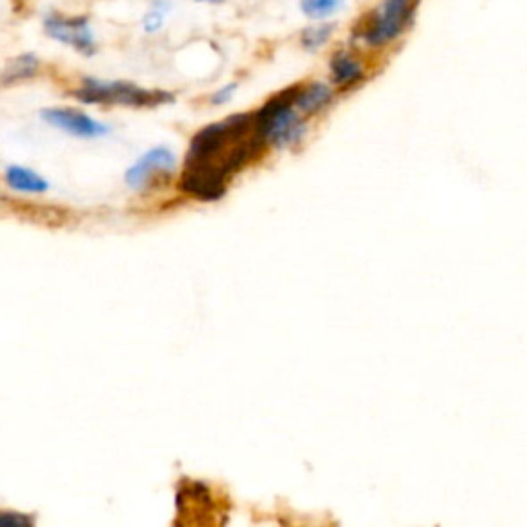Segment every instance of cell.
Wrapping results in <instances>:
<instances>
[{"label": "cell", "instance_id": "cell-1", "mask_svg": "<svg viewBox=\"0 0 527 527\" xmlns=\"http://www.w3.org/2000/svg\"><path fill=\"white\" fill-rule=\"evenodd\" d=\"M264 149L253 111L206 124L185 151L179 190L200 202H217L226 194L231 179L256 161Z\"/></svg>", "mask_w": 527, "mask_h": 527}, {"label": "cell", "instance_id": "cell-2", "mask_svg": "<svg viewBox=\"0 0 527 527\" xmlns=\"http://www.w3.org/2000/svg\"><path fill=\"white\" fill-rule=\"evenodd\" d=\"M72 97L83 105H119L132 110H155L176 103V93L167 89H149L132 81H105L97 77H83L72 89Z\"/></svg>", "mask_w": 527, "mask_h": 527}, {"label": "cell", "instance_id": "cell-3", "mask_svg": "<svg viewBox=\"0 0 527 527\" xmlns=\"http://www.w3.org/2000/svg\"><path fill=\"white\" fill-rule=\"evenodd\" d=\"M297 85L289 86L270 97L262 108L253 111L256 116V130L266 149H292L307 135L305 118L295 110Z\"/></svg>", "mask_w": 527, "mask_h": 527}, {"label": "cell", "instance_id": "cell-4", "mask_svg": "<svg viewBox=\"0 0 527 527\" xmlns=\"http://www.w3.org/2000/svg\"><path fill=\"white\" fill-rule=\"evenodd\" d=\"M177 173V155L169 146L159 144L143 152L124 173V182L135 192H151L155 185L169 184Z\"/></svg>", "mask_w": 527, "mask_h": 527}, {"label": "cell", "instance_id": "cell-5", "mask_svg": "<svg viewBox=\"0 0 527 527\" xmlns=\"http://www.w3.org/2000/svg\"><path fill=\"white\" fill-rule=\"evenodd\" d=\"M44 33L54 42L69 45L85 58H93L99 52V42L86 15H64L48 11L42 19Z\"/></svg>", "mask_w": 527, "mask_h": 527}, {"label": "cell", "instance_id": "cell-6", "mask_svg": "<svg viewBox=\"0 0 527 527\" xmlns=\"http://www.w3.org/2000/svg\"><path fill=\"white\" fill-rule=\"evenodd\" d=\"M39 118L44 119L50 128L64 132V135L83 138V140H95L111 135V126H108L102 119L93 118L91 113L77 108H66V105H56V108H45L39 111Z\"/></svg>", "mask_w": 527, "mask_h": 527}, {"label": "cell", "instance_id": "cell-7", "mask_svg": "<svg viewBox=\"0 0 527 527\" xmlns=\"http://www.w3.org/2000/svg\"><path fill=\"white\" fill-rule=\"evenodd\" d=\"M406 15H408V0H385L382 15H377L375 28L366 36V44L377 45L398 36L404 28Z\"/></svg>", "mask_w": 527, "mask_h": 527}, {"label": "cell", "instance_id": "cell-8", "mask_svg": "<svg viewBox=\"0 0 527 527\" xmlns=\"http://www.w3.org/2000/svg\"><path fill=\"white\" fill-rule=\"evenodd\" d=\"M42 70V60L33 52H23V54L12 56L4 69L0 70V85L3 86H15L21 83H28L36 78Z\"/></svg>", "mask_w": 527, "mask_h": 527}, {"label": "cell", "instance_id": "cell-9", "mask_svg": "<svg viewBox=\"0 0 527 527\" xmlns=\"http://www.w3.org/2000/svg\"><path fill=\"white\" fill-rule=\"evenodd\" d=\"M4 182L11 190L19 194H45L50 190V182L42 173L25 165H9L4 169Z\"/></svg>", "mask_w": 527, "mask_h": 527}, {"label": "cell", "instance_id": "cell-10", "mask_svg": "<svg viewBox=\"0 0 527 527\" xmlns=\"http://www.w3.org/2000/svg\"><path fill=\"white\" fill-rule=\"evenodd\" d=\"M333 93L325 83H309V85H297L295 93V110L303 118L313 116V113L322 111L325 105L332 102Z\"/></svg>", "mask_w": 527, "mask_h": 527}, {"label": "cell", "instance_id": "cell-11", "mask_svg": "<svg viewBox=\"0 0 527 527\" xmlns=\"http://www.w3.org/2000/svg\"><path fill=\"white\" fill-rule=\"evenodd\" d=\"M330 75L333 85L350 86L363 77V69L349 52H336L330 60Z\"/></svg>", "mask_w": 527, "mask_h": 527}, {"label": "cell", "instance_id": "cell-12", "mask_svg": "<svg viewBox=\"0 0 527 527\" xmlns=\"http://www.w3.org/2000/svg\"><path fill=\"white\" fill-rule=\"evenodd\" d=\"M173 3L171 0H152L149 9L143 15V31L146 36H152V33H159L165 28L167 17L171 15Z\"/></svg>", "mask_w": 527, "mask_h": 527}, {"label": "cell", "instance_id": "cell-13", "mask_svg": "<svg viewBox=\"0 0 527 527\" xmlns=\"http://www.w3.org/2000/svg\"><path fill=\"white\" fill-rule=\"evenodd\" d=\"M346 0H299V9L311 21H325L342 11Z\"/></svg>", "mask_w": 527, "mask_h": 527}, {"label": "cell", "instance_id": "cell-14", "mask_svg": "<svg viewBox=\"0 0 527 527\" xmlns=\"http://www.w3.org/2000/svg\"><path fill=\"white\" fill-rule=\"evenodd\" d=\"M332 36V25H311L301 33V45L307 52H317L328 44Z\"/></svg>", "mask_w": 527, "mask_h": 527}, {"label": "cell", "instance_id": "cell-15", "mask_svg": "<svg viewBox=\"0 0 527 527\" xmlns=\"http://www.w3.org/2000/svg\"><path fill=\"white\" fill-rule=\"evenodd\" d=\"M0 527H37V519L31 513L0 509Z\"/></svg>", "mask_w": 527, "mask_h": 527}, {"label": "cell", "instance_id": "cell-16", "mask_svg": "<svg viewBox=\"0 0 527 527\" xmlns=\"http://www.w3.org/2000/svg\"><path fill=\"white\" fill-rule=\"evenodd\" d=\"M239 89L237 83H229V85H223L221 89L212 91V95L209 97V103L215 105V108H223V105L231 103L233 97H235V93Z\"/></svg>", "mask_w": 527, "mask_h": 527}, {"label": "cell", "instance_id": "cell-17", "mask_svg": "<svg viewBox=\"0 0 527 527\" xmlns=\"http://www.w3.org/2000/svg\"><path fill=\"white\" fill-rule=\"evenodd\" d=\"M196 3H202V4H223L225 0H196Z\"/></svg>", "mask_w": 527, "mask_h": 527}]
</instances>
